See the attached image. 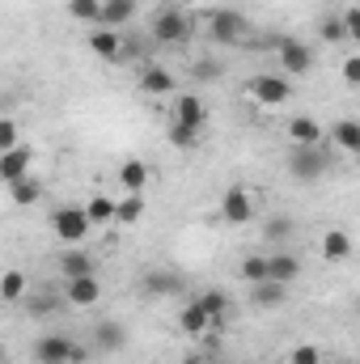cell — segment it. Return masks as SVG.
I'll return each mask as SVG.
<instances>
[{
	"label": "cell",
	"mask_w": 360,
	"mask_h": 364,
	"mask_svg": "<svg viewBox=\"0 0 360 364\" xmlns=\"http://www.w3.org/2000/svg\"><path fill=\"white\" fill-rule=\"evenodd\" d=\"M284 170L292 174V182H305V186H309V182H318L331 170V153H327L322 144H292Z\"/></svg>",
	"instance_id": "6da1fadb"
},
{
	"label": "cell",
	"mask_w": 360,
	"mask_h": 364,
	"mask_svg": "<svg viewBox=\"0 0 360 364\" xmlns=\"http://www.w3.org/2000/svg\"><path fill=\"white\" fill-rule=\"evenodd\" d=\"M191 34H195V17L186 9H162L149 26V38L162 47H182V43H191Z\"/></svg>",
	"instance_id": "7a4b0ae2"
},
{
	"label": "cell",
	"mask_w": 360,
	"mask_h": 364,
	"mask_svg": "<svg viewBox=\"0 0 360 364\" xmlns=\"http://www.w3.org/2000/svg\"><path fill=\"white\" fill-rule=\"evenodd\" d=\"M90 356L85 343H77L73 335H38L34 339V364H81Z\"/></svg>",
	"instance_id": "3957f363"
},
{
	"label": "cell",
	"mask_w": 360,
	"mask_h": 364,
	"mask_svg": "<svg viewBox=\"0 0 360 364\" xmlns=\"http://www.w3.org/2000/svg\"><path fill=\"white\" fill-rule=\"evenodd\" d=\"M90 216H85V208H55L51 212V233H55V242H64V246H81L85 237H90Z\"/></svg>",
	"instance_id": "277c9868"
},
{
	"label": "cell",
	"mask_w": 360,
	"mask_h": 364,
	"mask_svg": "<svg viewBox=\"0 0 360 364\" xmlns=\"http://www.w3.org/2000/svg\"><path fill=\"white\" fill-rule=\"evenodd\" d=\"M246 13H238V9H212L208 13V34H212V43H221V47H238L242 38H246Z\"/></svg>",
	"instance_id": "5b68a950"
},
{
	"label": "cell",
	"mask_w": 360,
	"mask_h": 364,
	"mask_svg": "<svg viewBox=\"0 0 360 364\" xmlns=\"http://www.w3.org/2000/svg\"><path fill=\"white\" fill-rule=\"evenodd\" d=\"M246 93H250L259 106H284V102L292 97V81H288L284 73H259V77L246 81Z\"/></svg>",
	"instance_id": "8992f818"
},
{
	"label": "cell",
	"mask_w": 360,
	"mask_h": 364,
	"mask_svg": "<svg viewBox=\"0 0 360 364\" xmlns=\"http://www.w3.org/2000/svg\"><path fill=\"white\" fill-rule=\"evenodd\" d=\"M21 305H26L30 318H55L68 301H64V292H60L55 284H30L26 296H21Z\"/></svg>",
	"instance_id": "52a82bcc"
},
{
	"label": "cell",
	"mask_w": 360,
	"mask_h": 364,
	"mask_svg": "<svg viewBox=\"0 0 360 364\" xmlns=\"http://www.w3.org/2000/svg\"><path fill=\"white\" fill-rule=\"evenodd\" d=\"M221 216H225V225H250V220H255V199H250V191H246V186H229V191L221 195Z\"/></svg>",
	"instance_id": "ba28073f"
},
{
	"label": "cell",
	"mask_w": 360,
	"mask_h": 364,
	"mask_svg": "<svg viewBox=\"0 0 360 364\" xmlns=\"http://www.w3.org/2000/svg\"><path fill=\"white\" fill-rule=\"evenodd\" d=\"M280 68H284V77H305L314 68V51L301 38H284L280 43Z\"/></svg>",
	"instance_id": "9c48e42d"
},
{
	"label": "cell",
	"mask_w": 360,
	"mask_h": 364,
	"mask_svg": "<svg viewBox=\"0 0 360 364\" xmlns=\"http://www.w3.org/2000/svg\"><path fill=\"white\" fill-rule=\"evenodd\" d=\"M64 301L77 305V309H93L102 301V284L97 275H77V279H64Z\"/></svg>",
	"instance_id": "30bf717a"
},
{
	"label": "cell",
	"mask_w": 360,
	"mask_h": 364,
	"mask_svg": "<svg viewBox=\"0 0 360 364\" xmlns=\"http://www.w3.org/2000/svg\"><path fill=\"white\" fill-rule=\"evenodd\" d=\"M170 119H174V123H186V127H195V132H203V123H208V106H203L199 93H179Z\"/></svg>",
	"instance_id": "8fae6325"
},
{
	"label": "cell",
	"mask_w": 360,
	"mask_h": 364,
	"mask_svg": "<svg viewBox=\"0 0 360 364\" xmlns=\"http://www.w3.org/2000/svg\"><path fill=\"white\" fill-rule=\"evenodd\" d=\"M30 166H34V149H26V144L4 149V153H0V182L26 178V174H30Z\"/></svg>",
	"instance_id": "7c38bea8"
},
{
	"label": "cell",
	"mask_w": 360,
	"mask_h": 364,
	"mask_svg": "<svg viewBox=\"0 0 360 364\" xmlns=\"http://www.w3.org/2000/svg\"><path fill=\"white\" fill-rule=\"evenodd\" d=\"M90 47L97 60H106V64H119V47H123V30H106V26H97L90 30Z\"/></svg>",
	"instance_id": "4fadbf2b"
},
{
	"label": "cell",
	"mask_w": 360,
	"mask_h": 364,
	"mask_svg": "<svg viewBox=\"0 0 360 364\" xmlns=\"http://www.w3.org/2000/svg\"><path fill=\"white\" fill-rule=\"evenodd\" d=\"M123 343H127L123 322H110V318L93 322V352H123Z\"/></svg>",
	"instance_id": "5bb4252c"
},
{
	"label": "cell",
	"mask_w": 360,
	"mask_h": 364,
	"mask_svg": "<svg viewBox=\"0 0 360 364\" xmlns=\"http://www.w3.org/2000/svg\"><path fill=\"white\" fill-rule=\"evenodd\" d=\"M297 275H301V259L292 255V250H275V255H268V279L271 284H297Z\"/></svg>",
	"instance_id": "9a60e30c"
},
{
	"label": "cell",
	"mask_w": 360,
	"mask_h": 364,
	"mask_svg": "<svg viewBox=\"0 0 360 364\" xmlns=\"http://www.w3.org/2000/svg\"><path fill=\"white\" fill-rule=\"evenodd\" d=\"M119 182H123V191H127V195H144V186L153 182L149 161H140V157H127V161L119 166Z\"/></svg>",
	"instance_id": "2e32d148"
},
{
	"label": "cell",
	"mask_w": 360,
	"mask_h": 364,
	"mask_svg": "<svg viewBox=\"0 0 360 364\" xmlns=\"http://www.w3.org/2000/svg\"><path fill=\"white\" fill-rule=\"evenodd\" d=\"M136 0H102V13H97V26H106V30H123L132 17H136Z\"/></svg>",
	"instance_id": "e0dca14e"
},
{
	"label": "cell",
	"mask_w": 360,
	"mask_h": 364,
	"mask_svg": "<svg viewBox=\"0 0 360 364\" xmlns=\"http://www.w3.org/2000/svg\"><path fill=\"white\" fill-rule=\"evenodd\" d=\"M174 73L170 68H162V64H149L144 73H140V93H149V97H162V93H174Z\"/></svg>",
	"instance_id": "ac0fdd59"
},
{
	"label": "cell",
	"mask_w": 360,
	"mask_h": 364,
	"mask_svg": "<svg viewBox=\"0 0 360 364\" xmlns=\"http://www.w3.org/2000/svg\"><path fill=\"white\" fill-rule=\"evenodd\" d=\"M140 288H144V296H174V292H182V279L174 272H144Z\"/></svg>",
	"instance_id": "d6986e66"
},
{
	"label": "cell",
	"mask_w": 360,
	"mask_h": 364,
	"mask_svg": "<svg viewBox=\"0 0 360 364\" xmlns=\"http://www.w3.org/2000/svg\"><path fill=\"white\" fill-rule=\"evenodd\" d=\"M250 301H255V309H280V305L288 301V288H284V284H271V279L250 284Z\"/></svg>",
	"instance_id": "ffe728a7"
},
{
	"label": "cell",
	"mask_w": 360,
	"mask_h": 364,
	"mask_svg": "<svg viewBox=\"0 0 360 364\" xmlns=\"http://www.w3.org/2000/svg\"><path fill=\"white\" fill-rule=\"evenodd\" d=\"M288 140L292 144H322V127L309 114H292L288 119Z\"/></svg>",
	"instance_id": "44dd1931"
},
{
	"label": "cell",
	"mask_w": 360,
	"mask_h": 364,
	"mask_svg": "<svg viewBox=\"0 0 360 364\" xmlns=\"http://www.w3.org/2000/svg\"><path fill=\"white\" fill-rule=\"evenodd\" d=\"M322 255H327V263H344V259H352V233H344V229H327V237H322Z\"/></svg>",
	"instance_id": "7402d4cb"
},
{
	"label": "cell",
	"mask_w": 360,
	"mask_h": 364,
	"mask_svg": "<svg viewBox=\"0 0 360 364\" xmlns=\"http://www.w3.org/2000/svg\"><path fill=\"white\" fill-rule=\"evenodd\" d=\"M263 237H268L271 246H292L297 220H292V216H268V220H263Z\"/></svg>",
	"instance_id": "603a6c76"
},
{
	"label": "cell",
	"mask_w": 360,
	"mask_h": 364,
	"mask_svg": "<svg viewBox=\"0 0 360 364\" xmlns=\"http://www.w3.org/2000/svg\"><path fill=\"white\" fill-rule=\"evenodd\" d=\"M179 326H182V335H191V339H195V335H203V331L212 326V318H208V309L199 305V296H195V301H186V309H182Z\"/></svg>",
	"instance_id": "cb8c5ba5"
},
{
	"label": "cell",
	"mask_w": 360,
	"mask_h": 364,
	"mask_svg": "<svg viewBox=\"0 0 360 364\" xmlns=\"http://www.w3.org/2000/svg\"><path fill=\"white\" fill-rule=\"evenodd\" d=\"M9 199H13L17 208H34V203L43 199V182L30 178V174H26V178H17V182H9Z\"/></svg>",
	"instance_id": "d4e9b609"
},
{
	"label": "cell",
	"mask_w": 360,
	"mask_h": 364,
	"mask_svg": "<svg viewBox=\"0 0 360 364\" xmlns=\"http://www.w3.org/2000/svg\"><path fill=\"white\" fill-rule=\"evenodd\" d=\"M60 275H64V279L93 275V255L90 250H64V255H60Z\"/></svg>",
	"instance_id": "484cf974"
},
{
	"label": "cell",
	"mask_w": 360,
	"mask_h": 364,
	"mask_svg": "<svg viewBox=\"0 0 360 364\" xmlns=\"http://www.w3.org/2000/svg\"><path fill=\"white\" fill-rule=\"evenodd\" d=\"M199 305L208 309V318H212V326H216V322H225V318L233 314V301H229V292H221V288H208V292L199 296Z\"/></svg>",
	"instance_id": "4316f807"
},
{
	"label": "cell",
	"mask_w": 360,
	"mask_h": 364,
	"mask_svg": "<svg viewBox=\"0 0 360 364\" xmlns=\"http://www.w3.org/2000/svg\"><path fill=\"white\" fill-rule=\"evenodd\" d=\"M331 136H335L339 153H360V123L356 119H339V123L331 127Z\"/></svg>",
	"instance_id": "83f0119b"
},
{
	"label": "cell",
	"mask_w": 360,
	"mask_h": 364,
	"mask_svg": "<svg viewBox=\"0 0 360 364\" xmlns=\"http://www.w3.org/2000/svg\"><path fill=\"white\" fill-rule=\"evenodd\" d=\"M26 288H30V279H26V272L9 267V272L0 275V301H21V296H26Z\"/></svg>",
	"instance_id": "f1b7e54d"
},
{
	"label": "cell",
	"mask_w": 360,
	"mask_h": 364,
	"mask_svg": "<svg viewBox=\"0 0 360 364\" xmlns=\"http://www.w3.org/2000/svg\"><path fill=\"white\" fill-rule=\"evenodd\" d=\"M140 216H144V195H127V191H123V199H115V220L136 225Z\"/></svg>",
	"instance_id": "f546056e"
},
{
	"label": "cell",
	"mask_w": 360,
	"mask_h": 364,
	"mask_svg": "<svg viewBox=\"0 0 360 364\" xmlns=\"http://www.w3.org/2000/svg\"><path fill=\"white\" fill-rule=\"evenodd\" d=\"M85 216H90V225H110L115 220V199L110 195H93L85 203Z\"/></svg>",
	"instance_id": "4dcf8cb0"
},
{
	"label": "cell",
	"mask_w": 360,
	"mask_h": 364,
	"mask_svg": "<svg viewBox=\"0 0 360 364\" xmlns=\"http://www.w3.org/2000/svg\"><path fill=\"white\" fill-rule=\"evenodd\" d=\"M318 38H322V43H331V47H335V43H348V30H344L339 13H327V17H322V26H318Z\"/></svg>",
	"instance_id": "1f68e13d"
},
{
	"label": "cell",
	"mask_w": 360,
	"mask_h": 364,
	"mask_svg": "<svg viewBox=\"0 0 360 364\" xmlns=\"http://www.w3.org/2000/svg\"><path fill=\"white\" fill-rule=\"evenodd\" d=\"M166 136H170V144L182 149V153H191V149L199 144V132H195V127H186V123H174V119H170V132H166Z\"/></svg>",
	"instance_id": "d6a6232c"
},
{
	"label": "cell",
	"mask_w": 360,
	"mask_h": 364,
	"mask_svg": "<svg viewBox=\"0 0 360 364\" xmlns=\"http://www.w3.org/2000/svg\"><path fill=\"white\" fill-rule=\"evenodd\" d=\"M242 279H246V284H263V279H268V255H259V250L246 255V259H242Z\"/></svg>",
	"instance_id": "836d02e7"
},
{
	"label": "cell",
	"mask_w": 360,
	"mask_h": 364,
	"mask_svg": "<svg viewBox=\"0 0 360 364\" xmlns=\"http://www.w3.org/2000/svg\"><path fill=\"white\" fill-rule=\"evenodd\" d=\"M221 77H225L221 60H195L191 64V81H221Z\"/></svg>",
	"instance_id": "e575fe53"
},
{
	"label": "cell",
	"mask_w": 360,
	"mask_h": 364,
	"mask_svg": "<svg viewBox=\"0 0 360 364\" xmlns=\"http://www.w3.org/2000/svg\"><path fill=\"white\" fill-rule=\"evenodd\" d=\"M97 13H102V0H68L73 21H97Z\"/></svg>",
	"instance_id": "d590c367"
},
{
	"label": "cell",
	"mask_w": 360,
	"mask_h": 364,
	"mask_svg": "<svg viewBox=\"0 0 360 364\" xmlns=\"http://www.w3.org/2000/svg\"><path fill=\"white\" fill-rule=\"evenodd\" d=\"M288 364H322V348H314V343H297V348L288 352Z\"/></svg>",
	"instance_id": "8d00e7d4"
},
{
	"label": "cell",
	"mask_w": 360,
	"mask_h": 364,
	"mask_svg": "<svg viewBox=\"0 0 360 364\" xmlns=\"http://www.w3.org/2000/svg\"><path fill=\"white\" fill-rule=\"evenodd\" d=\"M17 144H21V127L4 114V119H0V153H4V149H17Z\"/></svg>",
	"instance_id": "74e56055"
},
{
	"label": "cell",
	"mask_w": 360,
	"mask_h": 364,
	"mask_svg": "<svg viewBox=\"0 0 360 364\" xmlns=\"http://www.w3.org/2000/svg\"><path fill=\"white\" fill-rule=\"evenodd\" d=\"M149 51V38H123V47H119V64H127V60H140Z\"/></svg>",
	"instance_id": "f35d334b"
},
{
	"label": "cell",
	"mask_w": 360,
	"mask_h": 364,
	"mask_svg": "<svg viewBox=\"0 0 360 364\" xmlns=\"http://www.w3.org/2000/svg\"><path fill=\"white\" fill-rule=\"evenodd\" d=\"M344 85H352V90L360 85V60H356V55H348V60H344Z\"/></svg>",
	"instance_id": "ab89813d"
},
{
	"label": "cell",
	"mask_w": 360,
	"mask_h": 364,
	"mask_svg": "<svg viewBox=\"0 0 360 364\" xmlns=\"http://www.w3.org/2000/svg\"><path fill=\"white\" fill-rule=\"evenodd\" d=\"M339 21H344V30H348V38H360V13H356V9H348V13H339Z\"/></svg>",
	"instance_id": "60d3db41"
},
{
	"label": "cell",
	"mask_w": 360,
	"mask_h": 364,
	"mask_svg": "<svg viewBox=\"0 0 360 364\" xmlns=\"http://www.w3.org/2000/svg\"><path fill=\"white\" fill-rule=\"evenodd\" d=\"M182 364H208V360H203V356H186Z\"/></svg>",
	"instance_id": "b9f144b4"
},
{
	"label": "cell",
	"mask_w": 360,
	"mask_h": 364,
	"mask_svg": "<svg viewBox=\"0 0 360 364\" xmlns=\"http://www.w3.org/2000/svg\"><path fill=\"white\" fill-rule=\"evenodd\" d=\"M322 4H344V0H322Z\"/></svg>",
	"instance_id": "7bdbcfd3"
},
{
	"label": "cell",
	"mask_w": 360,
	"mask_h": 364,
	"mask_svg": "<svg viewBox=\"0 0 360 364\" xmlns=\"http://www.w3.org/2000/svg\"><path fill=\"white\" fill-rule=\"evenodd\" d=\"M0 364H4V343H0Z\"/></svg>",
	"instance_id": "ee69618b"
},
{
	"label": "cell",
	"mask_w": 360,
	"mask_h": 364,
	"mask_svg": "<svg viewBox=\"0 0 360 364\" xmlns=\"http://www.w3.org/2000/svg\"><path fill=\"white\" fill-rule=\"evenodd\" d=\"M335 364H352V360H335Z\"/></svg>",
	"instance_id": "f6af8a7d"
}]
</instances>
